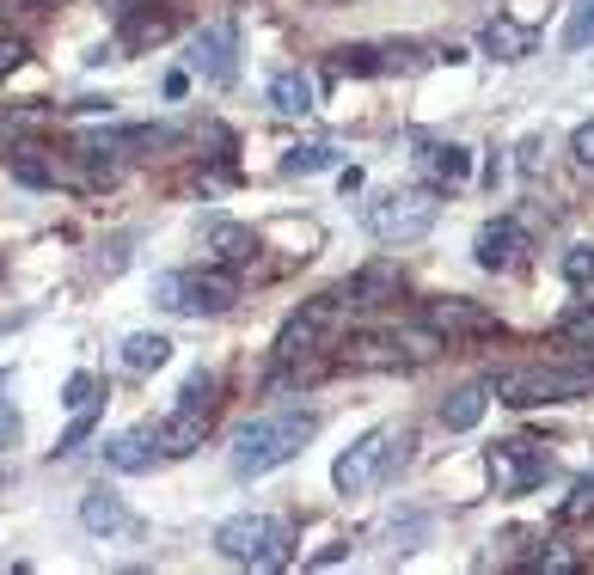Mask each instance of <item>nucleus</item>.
<instances>
[{
    "mask_svg": "<svg viewBox=\"0 0 594 575\" xmlns=\"http://www.w3.org/2000/svg\"><path fill=\"white\" fill-rule=\"evenodd\" d=\"M319 435L313 410H282V417H258L233 435V471L239 478H264V471L289 466L306 441Z\"/></svg>",
    "mask_w": 594,
    "mask_h": 575,
    "instance_id": "1",
    "label": "nucleus"
},
{
    "mask_svg": "<svg viewBox=\"0 0 594 575\" xmlns=\"http://www.w3.org/2000/svg\"><path fill=\"white\" fill-rule=\"evenodd\" d=\"M497 405H515V410H533V405H564V398H588L594 393V367L576 362V367H502V374L484 379Z\"/></svg>",
    "mask_w": 594,
    "mask_h": 575,
    "instance_id": "2",
    "label": "nucleus"
},
{
    "mask_svg": "<svg viewBox=\"0 0 594 575\" xmlns=\"http://www.w3.org/2000/svg\"><path fill=\"white\" fill-rule=\"evenodd\" d=\"M215 551L239 569H282L294 551V526L282 514H233L215 526Z\"/></svg>",
    "mask_w": 594,
    "mask_h": 575,
    "instance_id": "3",
    "label": "nucleus"
},
{
    "mask_svg": "<svg viewBox=\"0 0 594 575\" xmlns=\"http://www.w3.org/2000/svg\"><path fill=\"white\" fill-rule=\"evenodd\" d=\"M239 301V275L227 263H209V270H185V275H159V306L166 313H227Z\"/></svg>",
    "mask_w": 594,
    "mask_h": 575,
    "instance_id": "4",
    "label": "nucleus"
},
{
    "mask_svg": "<svg viewBox=\"0 0 594 575\" xmlns=\"http://www.w3.org/2000/svg\"><path fill=\"white\" fill-rule=\"evenodd\" d=\"M436 215H441L436 190H393V197L368 202V233L386 239V245H410L436 227Z\"/></svg>",
    "mask_w": 594,
    "mask_h": 575,
    "instance_id": "5",
    "label": "nucleus"
},
{
    "mask_svg": "<svg viewBox=\"0 0 594 575\" xmlns=\"http://www.w3.org/2000/svg\"><path fill=\"white\" fill-rule=\"evenodd\" d=\"M337 325H344V294L301 301L289 318H282V331H277V362L294 367V362H306V355H319V343H325Z\"/></svg>",
    "mask_w": 594,
    "mask_h": 575,
    "instance_id": "6",
    "label": "nucleus"
},
{
    "mask_svg": "<svg viewBox=\"0 0 594 575\" xmlns=\"http://www.w3.org/2000/svg\"><path fill=\"white\" fill-rule=\"evenodd\" d=\"M545 471H552V453H545L540 441H497V447H490V478H497L502 496L533 490Z\"/></svg>",
    "mask_w": 594,
    "mask_h": 575,
    "instance_id": "7",
    "label": "nucleus"
},
{
    "mask_svg": "<svg viewBox=\"0 0 594 575\" xmlns=\"http://www.w3.org/2000/svg\"><path fill=\"white\" fill-rule=\"evenodd\" d=\"M398 294H405V270H398L393 258H368L362 270H350V282H344V306H356V313H381Z\"/></svg>",
    "mask_w": 594,
    "mask_h": 575,
    "instance_id": "8",
    "label": "nucleus"
},
{
    "mask_svg": "<svg viewBox=\"0 0 594 575\" xmlns=\"http://www.w3.org/2000/svg\"><path fill=\"white\" fill-rule=\"evenodd\" d=\"M386 441H393V429H368L356 447H350V453H337V466H331V484L344 490V496H362L368 484H381Z\"/></svg>",
    "mask_w": 594,
    "mask_h": 575,
    "instance_id": "9",
    "label": "nucleus"
},
{
    "mask_svg": "<svg viewBox=\"0 0 594 575\" xmlns=\"http://www.w3.org/2000/svg\"><path fill=\"white\" fill-rule=\"evenodd\" d=\"M209 422H215V405H185V398H178L173 417H166V422L154 429L159 459H190L202 441H209Z\"/></svg>",
    "mask_w": 594,
    "mask_h": 575,
    "instance_id": "10",
    "label": "nucleus"
},
{
    "mask_svg": "<svg viewBox=\"0 0 594 575\" xmlns=\"http://www.w3.org/2000/svg\"><path fill=\"white\" fill-rule=\"evenodd\" d=\"M423 325H436L441 337H490V331H497V318H490L478 301L448 294V301H429V306H423Z\"/></svg>",
    "mask_w": 594,
    "mask_h": 575,
    "instance_id": "11",
    "label": "nucleus"
},
{
    "mask_svg": "<svg viewBox=\"0 0 594 575\" xmlns=\"http://www.w3.org/2000/svg\"><path fill=\"white\" fill-rule=\"evenodd\" d=\"M80 526H86V533H98V539H129V533H142V521L129 514V502L111 496V490H86V496H80Z\"/></svg>",
    "mask_w": 594,
    "mask_h": 575,
    "instance_id": "12",
    "label": "nucleus"
},
{
    "mask_svg": "<svg viewBox=\"0 0 594 575\" xmlns=\"http://www.w3.org/2000/svg\"><path fill=\"white\" fill-rule=\"evenodd\" d=\"M190 67L209 86H227L233 80V25H202L197 43H190Z\"/></svg>",
    "mask_w": 594,
    "mask_h": 575,
    "instance_id": "13",
    "label": "nucleus"
},
{
    "mask_svg": "<svg viewBox=\"0 0 594 575\" xmlns=\"http://www.w3.org/2000/svg\"><path fill=\"white\" fill-rule=\"evenodd\" d=\"M521 251H528V239H521L515 221H484V227H478V239H472L478 270H509Z\"/></svg>",
    "mask_w": 594,
    "mask_h": 575,
    "instance_id": "14",
    "label": "nucleus"
},
{
    "mask_svg": "<svg viewBox=\"0 0 594 575\" xmlns=\"http://www.w3.org/2000/svg\"><path fill=\"white\" fill-rule=\"evenodd\" d=\"M154 459H159L154 429H123V435L105 441V466L111 471H154Z\"/></svg>",
    "mask_w": 594,
    "mask_h": 575,
    "instance_id": "15",
    "label": "nucleus"
},
{
    "mask_svg": "<svg viewBox=\"0 0 594 575\" xmlns=\"http://www.w3.org/2000/svg\"><path fill=\"white\" fill-rule=\"evenodd\" d=\"M209 251H215V263L239 270V263L258 258V233H251V227H239V221H209Z\"/></svg>",
    "mask_w": 594,
    "mask_h": 575,
    "instance_id": "16",
    "label": "nucleus"
},
{
    "mask_svg": "<svg viewBox=\"0 0 594 575\" xmlns=\"http://www.w3.org/2000/svg\"><path fill=\"white\" fill-rule=\"evenodd\" d=\"M484 405H490V386H460V393H448V398H441V429H448V435L478 429Z\"/></svg>",
    "mask_w": 594,
    "mask_h": 575,
    "instance_id": "17",
    "label": "nucleus"
},
{
    "mask_svg": "<svg viewBox=\"0 0 594 575\" xmlns=\"http://www.w3.org/2000/svg\"><path fill=\"white\" fill-rule=\"evenodd\" d=\"M350 367H393L398 362V331H362V337L344 343Z\"/></svg>",
    "mask_w": 594,
    "mask_h": 575,
    "instance_id": "18",
    "label": "nucleus"
},
{
    "mask_svg": "<svg viewBox=\"0 0 594 575\" xmlns=\"http://www.w3.org/2000/svg\"><path fill=\"white\" fill-rule=\"evenodd\" d=\"M313 98H319V92H313V80H306L301 67H289V74L270 80V105H277L282 117H306V111H313Z\"/></svg>",
    "mask_w": 594,
    "mask_h": 575,
    "instance_id": "19",
    "label": "nucleus"
},
{
    "mask_svg": "<svg viewBox=\"0 0 594 575\" xmlns=\"http://www.w3.org/2000/svg\"><path fill=\"white\" fill-rule=\"evenodd\" d=\"M484 50L497 55V62H521V55L533 50V31L521 25V19H490V25H484Z\"/></svg>",
    "mask_w": 594,
    "mask_h": 575,
    "instance_id": "20",
    "label": "nucleus"
},
{
    "mask_svg": "<svg viewBox=\"0 0 594 575\" xmlns=\"http://www.w3.org/2000/svg\"><path fill=\"white\" fill-rule=\"evenodd\" d=\"M173 362V343L159 337V331H135L129 343H123V367H135V374H154V367Z\"/></svg>",
    "mask_w": 594,
    "mask_h": 575,
    "instance_id": "21",
    "label": "nucleus"
},
{
    "mask_svg": "<svg viewBox=\"0 0 594 575\" xmlns=\"http://www.w3.org/2000/svg\"><path fill=\"white\" fill-rule=\"evenodd\" d=\"M429 178H436V184H448V190H454V184H466V178H472V147H429Z\"/></svg>",
    "mask_w": 594,
    "mask_h": 575,
    "instance_id": "22",
    "label": "nucleus"
},
{
    "mask_svg": "<svg viewBox=\"0 0 594 575\" xmlns=\"http://www.w3.org/2000/svg\"><path fill=\"white\" fill-rule=\"evenodd\" d=\"M173 38V13H123V43L142 50V43H166Z\"/></svg>",
    "mask_w": 594,
    "mask_h": 575,
    "instance_id": "23",
    "label": "nucleus"
},
{
    "mask_svg": "<svg viewBox=\"0 0 594 575\" xmlns=\"http://www.w3.org/2000/svg\"><path fill=\"white\" fill-rule=\"evenodd\" d=\"M325 166H337V147L331 142H306L282 159V171H294V178H301V171H325Z\"/></svg>",
    "mask_w": 594,
    "mask_h": 575,
    "instance_id": "24",
    "label": "nucleus"
},
{
    "mask_svg": "<svg viewBox=\"0 0 594 575\" xmlns=\"http://www.w3.org/2000/svg\"><path fill=\"white\" fill-rule=\"evenodd\" d=\"M93 429H98V398H93V405H80V410H74V422H67V435L55 441V453H80V447L93 441Z\"/></svg>",
    "mask_w": 594,
    "mask_h": 575,
    "instance_id": "25",
    "label": "nucleus"
},
{
    "mask_svg": "<svg viewBox=\"0 0 594 575\" xmlns=\"http://www.w3.org/2000/svg\"><path fill=\"white\" fill-rule=\"evenodd\" d=\"M588 43H594V0H576L564 25V50H588Z\"/></svg>",
    "mask_w": 594,
    "mask_h": 575,
    "instance_id": "26",
    "label": "nucleus"
},
{
    "mask_svg": "<svg viewBox=\"0 0 594 575\" xmlns=\"http://www.w3.org/2000/svg\"><path fill=\"white\" fill-rule=\"evenodd\" d=\"M331 67H337V74H381L386 55L368 50V43H356V50H337V62H331Z\"/></svg>",
    "mask_w": 594,
    "mask_h": 575,
    "instance_id": "27",
    "label": "nucleus"
},
{
    "mask_svg": "<svg viewBox=\"0 0 594 575\" xmlns=\"http://www.w3.org/2000/svg\"><path fill=\"white\" fill-rule=\"evenodd\" d=\"M557 337H564V343H582V349H594V306H576V313L557 318Z\"/></svg>",
    "mask_w": 594,
    "mask_h": 575,
    "instance_id": "28",
    "label": "nucleus"
},
{
    "mask_svg": "<svg viewBox=\"0 0 594 575\" xmlns=\"http://www.w3.org/2000/svg\"><path fill=\"white\" fill-rule=\"evenodd\" d=\"M564 282L570 288H588L594 282V245H570L564 251Z\"/></svg>",
    "mask_w": 594,
    "mask_h": 575,
    "instance_id": "29",
    "label": "nucleus"
},
{
    "mask_svg": "<svg viewBox=\"0 0 594 575\" xmlns=\"http://www.w3.org/2000/svg\"><path fill=\"white\" fill-rule=\"evenodd\" d=\"M215 393H221V374H209V367H197V374L185 379V405H215Z\"/></svg>",
    "mask_w": 594,
    "mask_h": 575,
    "instance_id": "30",
    "label": "nucleus"
},
{
    "mask_svg": "<svg viewBox=\"0 0 594 575\" xmlns=\"http://www.w3.org/2000/svg\"><path fill=\"white\" fill-rule=\"evenodd\" d=\"M93 393H98V386H93V374H67L62 405H67V410H80V405H93Z\"/></svg>",
    "mask_w": 594,
    "mask_h": 575,
    "instance_id": "31",
    "label": "nucleus"
},
{
    "mask_svg": "<svg viewBox=\"0 0 594 575\" xmlns=\"http://www.w3.org/2000/svg\"><path fill=\"white\" fill-rule=\"evenodd\" d=\"M570 159L594 171V123H576V135H570Z\"/></svg>",
    "mask_w": 594,
    "mask_h": 575,
    "instance_id": "32",
    "label": "nucleus"
},
{
    "mask_svg": "<svg viewBox=\"0 0 594 575\" xmlns=\"http://www.w3.org/2000/svg\"><path fill=\"white\" fill-rule=\"evenodd\" d=\"M582 514H594V484L582 478L576 490H570V502H564V521H582Z\"/></svg>",
    "mask_w": 594,
    "mask_h": 575,
    "instance_id": "33",
    "label": "nucleus"
},
{
    "mask_svg": "<svg viewBox=\"0 0 594 575\" xmlns=\"http://www.w3.org/2000/svg\"><path fill=\"white\" fill-rule=\"evenodd\" d=\"M19 435H25V422H19V410L7 405V398H0V447H13Z\"/></svg>",
    "mask_w": 594,
    "mask_h": 575,
    "instance_id": "34",
    "label": "nucleus"
},
{
    "mask_svg": "<svg viewBox=\"0 0 594 575\" xmlns=\"http://www.w3.org/2000/svg\"><path fill=\"white\" fill-rule=\"evenodd\" d=\"M19 62H25V38H0V80L13 74Z\"/></svg>",
    "mask_w": 594,
    "mask_h": 575,
    "instance_id": "35",
    "label": "nucleus"
},
{
    "mask_svg": "<svg viewBox=\"0 0 594 575\" xmlns=\"http://www.w3.org/2000/svg\"><path fill=\"white\" fill-rule=\"evenodd\" d=\"M533 563H540V569H576V557H570V551H540Z\"/></svg>",
    "mask_w": 594,
    "mask_h": 575,
    "instance_id": "36",
    "label": "nucleus"
},
{
    "mask_svg": "<svg viewBox=\"0 0 594 575\" xmlns=\"http://www.w3.org/2000/svg\"><path fill=\"white\" fill-rule=\"evenodd\" d=\"M521 171H540V135H528V142H521Z\"/></svg>",
    "mask_w": 594,
    "mask_h": 575,
    "instance_id": "37",
    "label": "nucleus"
},
{
    "mask_svg": "<svg viewBox=\"0 0 594 575\" xmlns=\"http://www.w3.org/2000/svg\"><path fill=\"white\" fill-rule=\"evenodd\" d=\"M19 7H50V0H19Z\"/></svg>",
    "mask_w": 594,
    "mask_h": 575,
    "instance_id": "38",
    "label": "nucleus"
}]
</instances>
